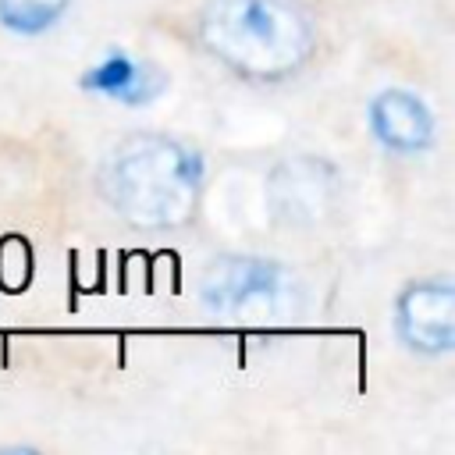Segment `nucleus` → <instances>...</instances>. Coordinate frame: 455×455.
Returning a JSON list of instances; mask_svg holds the SVG:
<instances>
[{"label": "nucleus", "mask_w": 455, "mask_h": 455, "mask_svg": "<svg viewBox=\"0 0 455 455\" xmlns=\"http://www.w3.org/2000/svg\"><path fill=\"white\" fill-rule=\"evenodd\" d=\"M100 185L132 228L174 231L199 206L203 156L171 135H128L110 149Z\"/></svg>", "instance_id": "nucleus-2"}, {"label": "nucleus", "mask_w": 455, "mask_h": 455, "mask_svg": "<svg viewBox=\"0 0 455 455\" xmlns=\"http://www.w3.org/2000/svg\"><path fill=\"white\" fill-rule=\"evenodd\" d=\"M373 139L391 153H423L434 146V110L409 89H380L366 110Z\"/></svg>", "instance_id": "nucleus-5"}, {"label": "nucleus", "mask_w": 455, "mask_h": 455, "mask_svg": "<svg viewBox=\"0 0 455 455\" xmlns=\"http://www.w3.org/2000/svg\"><path fill=\"white\" fill-rule=\"evenodd\" d=\"M395 331L405 348L419 355H444L455 348V288L448 277L412 281L395 302Z\"/></svg>", "instance_id": "nucleus-4"}, {"label": "nucleus", "mask_w": 455, "mask_h": 455, "mask_svg": "<svg viewBox=\"0 0 455 455\" xmlns=\"http://www.w3.org/2000/svg\"><path fill=\"white\" fill-rule=\"evenodd\" d=\"M203 302L231 320L281 316L291 309V281L270 259L220 256L203 277Z\"/></svg>", "instance_id": "nucleus-3"}, {"label": "nucleus", "mask_w": 455, "mask_h": 455, "mask_svg": "<svg viewBox=\"0 0 455 455\" xmlns=\"http://www.w3.org/2000/svg\"><path fill=\"white\" fill-rule=\"evenodd\" d=\"M199 46L249 82H281L316 50V25L299 0H203Z\"/></svg>", "instance_id": "nucleus-1"}, {"label": "nucleus", "mask_w": 455, "mask_h": 455, "mask_svg": "<svg viewBox=\"0 0 455 455\" xmlns=\"http://www.w3.org/2000/svg\"><path fill=\"white\" fill-rule=\"evenodd\" d=\"M82 85L89 92L110 96L117 103L139 107V103H149L153 96H160V89L167 85V75L149 60H139L124 50H110L100 64H92L82 75Z\"/></svg>", "instance_id": "nucleus-6"}, {"label": "nucleus", "mask_w": 455, "mask_h": 455, "mask_svg": "<svg viewBox=\"0 0 455 455\" xmlns=\"http://www.w3.org/2000/svg\"><path fill=\"white\" fill-rule=\"evenodd\" d=\"M71 0H0V25L18 36H39L60 21Z\"/></svg>", "instance_id": "nucleus-7"}]
</instances>
